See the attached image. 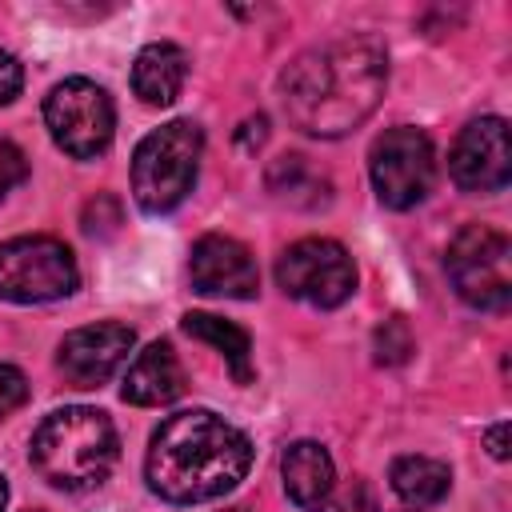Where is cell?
Listing matches in <instances>:
<instances>
[{
    "label": "cell",
    "instance_id": "4316f807",
    "mask_svg": "<svg viewBox=\"0 0 512 512\" xmlns=\"http://www.w3.org/2000/svg\"><path fill=\"white\" fill-rule=\"evenodd\" d=\"M228 512H248V508H228Z\"/></svg>",
    "mask_w": 512,
    "mask_h": 512
},
{
    "label": "cell",
    "instance_id": "d6986e66",
    "mask_svg": "<svg viewBox=\"0 0 512 512\" xmlns=\"http://www.w3.org/2000/svg\"><path fill=\"white\" fill-rule=\"evenodd\" d=\"M372 348H376V360L380 364H404L408 356H412V332H408V320L404 316H388L380 328H376V336H372Z\"/></svg>",
    "mask_w": 512,
    "mask_h": 512
},
{
    "label": "cell",
    "instance_id": "5bb4252c",
    "mask_svg": "<svg viewBox=\"0 0 512 512\" xmlns=\"http://www.w3.org/2000/svg\"><path fill=\"white\" fill-rule=\"evenodd\" d=\"M280 476H284V492L296 508L304 512H320L324 500L336 488V468L332 456L316 444V440H296L288 444L284 460H280Z\"/></svg>",
    "mask_w": 512,
    "mask_h": 512
},
{
    "label": "cell",
    "instance_id": "277c9868",
    "mask_svg": "<svg viewBox=\"0 0 512 512\" xmlns=\"http://www.w3.org/2000/svg\"><path fill=\"white\" fill-rule=\"evenodd\" d=\"M204 132L192 120H172L148 132L132 156V196L144 212H172L196 184Z\"/></svg>",
    "mask_w": 512,
    "mask_h": 512
},
{
    "label": "cell",
    "instance_id": "ba28073f",
    "mask_svg": "<svg viewBox=\"0 0 512 512\" xmlns=\"http://www.w3.org/2000/svg\"><path fill=\"white\" fill-rule=\"evenodd\" d=\"M276 284L292 300H304L312 308H336L356 292V264L344 244L328 236H308L284 248V256L276 260Z\"/></svg>",
    "mask_w": 512,
    "mask_h": 512
},
{
    "label": "cell",
    "instance_id": "ac0fdd59",
    "mask_svg": "<svg viewBox=\"0 0 512 512\" xmlns=\"http://www.w3.org/2000/svg\"><path fill=\"white\" fill-rule=\"evenodd\" d=\"M392 480V492L408 504V508H428V504H440L452 488V472L448 464L432 460V456H400L388 472Z\"/></svg>",
    "mask_w": 512,
    "mask_h": 512
},
{
    "label": "cell",
    "instance_id": "e0dca14e",
    "mask_svg": "<svg viewBox=\"0 0 512 512\" xmlns=\"http://www.w3.org/2000/svg\"><path fill=\"white\" fill-rule=\"evenodd\" d=\"M180 328H184L188 336L212 344V348L228 360L236 384H252V340H248V332H244L240 324L220 320V316H208V312H188V316L180 320Z\"/></svg>",
    "mask_w": 512,
    "mask_h": 512
},
{
    "label": "cell",
    "instance_id": "603a6c76",
    "mask_svg": "<svg viewBox=\"0 0 512 512\" xmlns=\"http://www.w3.org/2000/svg\"><path fill=\"white\" fill-rule=\"evenodd\" d=\"M24 400H28V380H24V372L12 368V364H0V420H4L8 412H16Z\"/></svg>",
    "mask_w": 512,
    "mask_h": 512
},
{
    "label": "cell",
    "instance_id": "6da1fadb",
    "mask_svg": "<svg viewBox=\"0 0 512 512\" xmlns=\"http://www.w3.org/2000/svg\"><path fill=\"white\" fill-rule=\"evenodd\" d=\"M388 84V52L376 36H336L300 52L280 76L288 120L320 140L360 128Z\"/></svg>",
    "mask_w": 512,
    "mask_h": 512
},
{
    "label": "cell",
    "instance_id": "4fadbf2b",
    "mask_svg": "<svg viewBox=\"0 0 512 512\" xmlns=\"http://www.w3.org/2000/svg\"><path fill=\"white\" fill-rule=\"evenodd\" d=\"M180 392H184V364L168 340L148 344L132 360V368L124 372V388H120V396L128 404H140V408L172 404Z\"/></svg>",
    "mask_w": 512,
    "mask_h": 512
},
{
    "label": "cell",
    "instance_id": "484cf974",
    "mask_svg": "<svg viewBox=\"0 0 512 512\" xmlns=\"http://www.w3.org/2000/svg\"><path fill=\"white\" fill-rule=\"evenodd\" d=\"M4 504H8V484H4V476H0V512H4Z\"/></svg>",
    "mask_w": 512,
    "mask_h": 512
},
{
    "label": "cell",
    "instance_id": "8992f818",
    "mask_svg": "<svg viewBox=\"0 0 512 512\" xmlns=\"http://www.w3.org/2000/svg\"><path fill=\"white\" fill-rule=\"evenodd\" d=\"M80 284L68 244L52 236H16L0 244V300L44 304L72 296Z\"/></svg>",
    "mask_w": 512,
    "mask_h": 512
},
{
    "label": "cell",
    "instance_id": "7c38bea8",
    "mask_svg": "<svg viewBox=\"0 0 512 512\" xmlns=\"http://www.w3.org/2000/svg\"><path fill=\"white\" fill-rule=\"evenodd\" d=\"M188 280L200 296H228V300H252L260 292V272L252 252L232 236H200L188 256Z\"/></svg>",
    "mask_w": 512,
    "mask_h": 512
},
{
    "label": "cell",
    "instance_id": "d4e9b609",
    "mask_svg": "<svg viewBox=\"0 0 512 512\" xmlns=\"http://www.w3.org/2000/svg\"><path fill=\"white\" fill-rule=\"evenodd\" d=\"M484 444H488V452H492L496 460H508V420L492 424V428L484 432Z\"/></svg>",
    "mask_w": 512,
    "mask_h": 512
},
{
    "label": "cell",
    "instance_id": "ffe728a7",
    "mask_svg": "<svg viewBox=\"0 0 512 512\" xmlns=\"http://www.w3.org/2000/svg\"><path fill=\"white\" fill-rule=\"evenodd\" d=\"M320 512H380V504H376V496H372L368 480L352 476L344 488H332V496L324 500V508H320Z\"/></svg>",
    "mask_w": 512,
    "mask_h": 512
},
{
    "label": "cell",
    "instance_id": "3957f363",
    "mask_svg": "<svg viewBox=\"0 0 512 512\" xmlns=\"http://www.w3.org/2000/svg\"><path fill=\"white\" fill-rule=\"evenodd\" d=\"M28 456H32V468L48 484L80 492V488H96L108 480L120 456V440H116L112 420L100 408L72 404L40 420Z\"/></svg>",
    "mask_w": 512,
    "mask_h": 512
},
{
    "label": "cell",
    "instance_id": "8fae6325",
    "mask_svg": "<svg viewBox=\"0 0 512 512\" xmlns=\"http://www.w3.org/2000/svg\"><path fill=\"white\" fill-rule=\"evenodd\" d=\"M132 344H136V336L128 324H116V320L88 324V328H76L60 340L56 368L64 372V380L72 388H100L128 360Z\"/></svg>",
    "mask_w": 512,
    "mask_h": 512
},
{
    "label": "cell",
    "instance_id": "30bf717a",
    "mask_svg": "<svg viewBox=\"0 0 512 512\" xmlns=\"http://www.w3.org/2000/svg\"><path fill=\"white\" fill-rule=\"evenodd\" d=\"M448 172L464 192H500L512 176L508 124L500 116H480L460 128L448 156Z\"/></svg>",
    "mask_w": 512,
    "mask_h": 512
},
{
    "label": "cell",
    "instance_id": "44dd1931",
    "mask_svg": "<svg viewBox=\"0 0 512 512\" xmlns=\"http://www.w3.org/2000/svg\"><path fill=\"white\" fill-rule=\"evenodd\" d=\"M120 220H124V216H120V204H116L108 192H100L96 200L84 204V232H88V236H100V240H104V236H116Z\"/></svg>",
    "mask_w": 512,
    "mask_h": 512
},
{
    "label": "cell",
    "instance_id": "9c48e42d",
    "mask_svg": "<svg viewBox=\"0 0 512 512\" xmlns=\"http://www.w3.org/2000/svg\"><path fill=\"white\" fill-rule=\"evenodd\" d=\"M368 172H372V188L380 196L384 208H416L436 180V156H432V140L420 128H388L368 156Z\"/></svg>",
    "mask_w": 512,
    "mask_h": 512
},
{
    "label": "cell",
    "instance_id": "7a4b0ae2",
    "mask_svg": "<svg viewBox=\"0 0 512 512\" xmlns=\"http://www.w3.org/2000/svg\"><path fill=\"white\" fill-rule=\"evenodd\" d=\"M252 468V444L208 408L168 416L144 456L148 488L168 504H204L232 492Z\"/></svg>",
    "mask_w": 512,
    "mask_h": 512
},
{
    "label": "cell",
    "instance_id": "52a82bcc",
    "mask_svg": "<svg viewBox=\"0 0 512 512\" xmlns=\"http://www.w3.org/2000/svg\"><path fill=\"white\" fill-rule=\"evenodd\" d=\"M44 124H48L56 148H64L76 160H92L112 144L116 108H112V96L96 80L68 76L48 92Z\"/></svg>",
    "mask_w": 512,
    "mask_h": 512
},
{
    "label": "cell",
    "instance_id": "2e32d148",
    "mask_svg": "<svg viewBox=\"0 0 512 512\" xmlns=\"http://www.w3.org/2000/svg\"><path fill=\"white\" fill-rule=\"evenodd\" d=\"M264 184H268V192H272L280 204L304 208V212H316V208H324V204L332 200L328 176H324L320 168H312L308 156H296V152L276 156V160L268 164V172H264Z\"/></svg>",
    "mask_w": 512,
    "mask_h": 512
},
{
    "label": "cell",
    "instance_id": "5b68a950",
    "mask_svg": "<svg viewBox=\"0 0 512 512\" xmlns=\"http://www.w3.org/2000/svg\"><path fill=\"white\" fill-rule=\"evenodd\" d=\"M448 276L464 304L504 312L512 304V244L488 224H468L448 244Z\"/></svg>",
    "mask_w": 512,
    "mask_h": 512
},
{
    "label": "cell",
    "instance_id": "cb8c5ba5",
    "mask_svg": "<svg viewBox=\"0 0 512 512\" xmlns=\"http://www.w3.org/2000/svg\"><path fill=\"white\" fill-rule=\"evenodd\" d=\"M20 84H24V68H20V60H16L12 52H4V48H0V104L16 100Z\"/></svg>",
    "mask_w": 512,
    "mask_h": 512
},
{
    "label": "cell",
    "instance_id": "9a60e30c",
    "mask_svg": "<svg viewBox=\"0 0 512 512\" xmlns=\"http://www.w3.org/2000/svg\"><path fill=\"white\" fill-rule=\"evenodd\" d=\"M184 80H188V56L172 40L144 44L132 60V92L152 108H168L180 96Z\"/></svg>",
    "mask_w": 512,
    "mask_h": 512
},
{
    "label": "cell",
    "instance_id": "7402d4cb",
    "mask_svg": "<svg viewBox=\"0 0 512 512\" xmlns=\"http://www.w3.org/2000/svg\"><path fill=\"white\" fill-rule=\"evenodd\" d=\"M28 180V160H24V152L12 144V140H0V200L16 188V184H24Z\"/></svg>",
    "mask_w": 512,
    "mask_h": 512
}]
</instances>
